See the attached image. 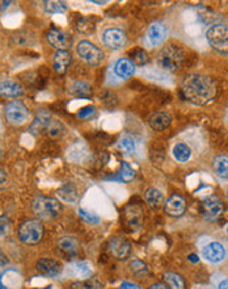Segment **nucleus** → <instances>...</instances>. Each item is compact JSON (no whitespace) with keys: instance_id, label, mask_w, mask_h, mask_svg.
<instances>
[{"instance_id":"f257e3e1","label":"nucleus","mask_w":228,"mask_h":289,"mask_svg":"<svg viewBox=\"0 0 228 289\" xmlns=\"http://www.w3.org/2000/svg\"><path fill=\"white\" fill-rule=\"evenodd\" d=\"M181 92L188 101L204 106L216 96L218 88L215 81L202 74H189L186 75L181 85Z\"/></svg>"},{"instance_id":"f03ea898","label":"nucleus","mask_w":228,"mask_h":289,"mask_svg":"<svg viewBox=\"0 0 228 289\" xmlns=\"http://www.w3.org/2000/svg\"><path fill=\"white\" fill-rule=\"evenodd\" d=\"M184 62V51L177 45H167L157 55V65L163 71H176Z\"/></svg>"},{"instance_id":"7ed1b4c3","label":"nucleus","mask_w":228,"mask_h":289,"mask_svg":"<svg viewBox=\"0 0 228 289\" xmlns=\"http://www.w3.org/2000/svg\"><path fill=\"white\" fill-rule=\"evenodd\" d=\"M206 39L211 48L220 53H228V27L215 24L206 30Z\"/></svg>"},{"instance_id":"20e7f679","label":"nucleus","mask_w":228,"mask_h":289,"mask_svg":"<svg viewBox=\"0 0 228 289\" xmlns=\"http://www.w3.org/2000/svg\"><path fill=\"white\" fill-rule=\"evenodd\" d=\"M43 237V226L38 220H28L18 229V238L27 244L38 243Z\"/></svg>"},{"instance_id":"39448f33","label":"nucleus","mask_w":228,"mask_h":289,"mask_svg":"<svg viewBox=\"0 0 228 289\" xmlns=\"http://www.w3.org/2000/svg\"><path fill=\"white\" fill-rule=\"evenodd\" d=\"M78 55L90 66H99L105 59L104 51L89 41H80L76 46Z\"/></svg>"},{"instance_id":"423d86ee","label":"nucleus","mask_w":228,"mask_h":289,"mask_svg":"<svg viewBox=\"0 0 228 289\" xmlns=\"http://www.w3.org/2000/svg\"><path fill=\"white\" fill-rule=\"evenodd\" d=\"M62 207L59 201L49 197H37L33 202V212L39 218H57L59 216Z\"/></svg>"},{"instance_id":"0eeeda50","label":"nucleus","mask_w":228,"mask_h":289,"mask_svg":"<svg viewBox=\"0 0 228 289\" xmlns=\"http://www.w3.org/2000/svg\"><path fill=\"white\" fill-rule=\"evenodd\" d=\"M4 116L11 125L18 127V125H24L27 122L28 118H29V111H28L24 102L20 101V100H13L6 106Z\"/></svg>"},{"instance_id":"6e6552de","label":"nucleus","mask_w":228,"mask_h":289,"mask_svg":"<svg viewBox=\"0 0 228 289\" xmlns=\"http://www.w3.org/2000/svg\"><path fill=\"white\" fill-rule=\"evenodd\" d=\"M201 209L202 214L207 221H216L222 217L224 212V205L216 196H210L203 200Z\"/></svg>"},{"instance_id":"1a4fd4ad","label":"nucleus","mask_w":228,"mask_h":289,"mask_svg":"<svg viewBox=\"0 0 228 289\" xmlns=\"http://www.w3.org/2000/svg\"><path fill=\"white\" fill-rule=\"evenodd\" d=\"M102 43L111 50H120L127 44L126 34L117 28H109L102 33Z\"/></svg>"},{"instance_id":"9d476101","label":"nucleus","mask_w":228,"mask_h":289,"mask_svg":"<svg viewBox=\"0 0 228 289\" xmlns=\"http://www.w3.org/2000/svg\"><path fill=\"white\" fill-rule=\"evenodd\" d=\"M123 220H125V223L130 230H132V232L138 230L142 226V222H143V212H142L141 207L134 204L127 205L125 212H123Z\"/></svg>"},{"instance_id":"9b49d317","label":"nucleus","mask_w":228,"mask_h":289,"mask_svg":"<svg viewBox=\"0 0 228 289\" xmlns=\"http://www.w3.org/2000/svg\"><path fill=\"white\" fill-rule=\"evenodd\" d=\"M46 39L57 50H67V48L71 45V39H70L69 34L63 30L58 29V28H50L46 32Z\"/></svg>"},{"instance_id":"f8f14e48","label":"nucleus","mask_w":228,"mask_h":289,"mask_svg":"<svg viewBox=\"0 0 228 289\" xmlns=\"http://www.w3.org/2000/svg\"><path fill=\"white\" fill-rule=\"evenodd\" d=\"M204 259L210 263H220L225 259L227 256V250L220 242H211L207 246H204L203 251H202Z\"/></svg>"},{"instance_id":"ddd939ff","label":"nucleus","mask_w":228,"mask_h":289,"mask_svg":"<svg viewBox=\"0 0 228 289\" xmlns=\"http://www.w3.org/2000/svg\"><path fill=\"white\" fill-rule=\"evenodd\" d=\"M167 34H168V30L165 25L163 23L156 22L150 25L146 37H147V41L151 46H159L165 41Z\"/></svg>"},{"instance_id":"4468645a","label":"nucleus","mask_w":228,"mask_h":289,"mask_svg":"<svg viewBox=\"0 0 228 289\" xmlns=\"http://www.w3.org/2000/svg\"><path fill=\"white\" fill-rule=\"evenodd\" d=\"M109 250H110L111 255L117 259H125L130 255L131 251V244L129 243L126 238L123 237H114L110 242H109Z\"/></svg>"},{"instance_id":"2eb2a0df","label":"nucleus","mask_w":228,"mask_h":289,"mask_svg":"<svg viewBox=\"0 0 228 289\" xmlns=\"http://www.w3.org/2000/svg\"><path fill=\"white\" fill-rule=\"evenodd\" d=\"M24 88L20 83L12 79H2L0 80V96L6 99H16V97L22 96Z\"/></svg>"},{"instance_id":"dca6fc26","label":"nucleus","mask_w":228,"mask_h":289,"mask_svg":"<svg viewBox=\"0 0 228 289\" xmlns=\"http://www.w3.org/2000/svg\"><path fill=\"white\" fill-rule=\"evenodd\" d=\"M51 121V116L46 109H39L36 113V117H34L33 122L30 123V133L33 136H38L41 134L43 129H48L49 123Z\"/></svg>"},{"instance_id":"f3484780","label":"nucleus","mask_w":228,"mask_h":289,"mask_svg":"<svg viewBox=\"0 0 228 289\" xmlns=\"http://www.w3.org/2000/svg\"><path fill=\"white\" fill-rule=\"evenodd\" d=\"M185 200L180 195H172L164 204V209L167 214L171 217H178L185 212Z\"/></svg>"},{"instance_id":"a211bd4d","label":"nucleus","mask_w":228,"mask_h":289,"mask_svg":"<svg viewBox=\"0 0 228 289\" xmlns=\"http://www.w3.org/2000/svg\"><path fill=\"white\" fill-rule=\"evenodd\" d=\"M37 271L39 274L45 275V276L53 277L57 276L60 271H62V265L54 259H48V258H42L37 262Z\"/></svg>"},{"instance_id":"6ab92c4d","label":"nucleus","mask_w":228,"mask_h":289,"mask_svg":"<svg viewBox=\"0 0 228 289\" xmlns=\"http://www.w3.org/2000/svg\"><path fill=\"white\" fill-rule=\"evenodd\" d=\"M135 65L132 64L130 59H127V58H121L114 65V74L121 79L131 78L135 74Z\"/></svg>"},{"instance_id":"aec40b11","label":"nucleus","mask_w":228,"mask_h":289,"mask_svg":"<svg viewBox=\"0 0 228 289\" xmlns=\"http://www.w3.org/2000/svg\"><path fill=\"white\" fill-rule=\"evenodd\" d=\"M172 122V116L169 115L168 112H156V113H153L152 116L150 117L148 120V123H150V127L152 128L153 130H164L171 125Z\"/></svg>"},{"instance_id":"412c9836","label":"nucleus","mask_w":228,"mask_h":289,"mask_svg":"<svg viewBox=\"0 0 228 289\" xmlns=\"http://www.w3.org/2000/svg\"><path fill=\"white\" fill-rule=\"evenodd\" d=\"M70 62H71V54L67 50H58L54 54V58H53L54 70L60 75H63L64 72L67 71Z\"/></svg>"},{"instance_id":"4be33fe9","label":"nucleus","mask_w":228,"mask_h":289,"mask_svg":"<svg viewBox=\"0 0 228 289\" xmlns=\"http://www.w3.org/2000/svg\"><path fill=\"white\" fill-rule=\"evenodd\" d=\"M144 200L152 209H159L164 204V196L156 188H148L144 193Z\"/></svg>"},{"instance_id":"5701e85b","label":"nucleus","mask_w":228,"mask_h":289,"mask_svg":"<svg viewBox=\"0 0 228 289\" xmlns=\"http://www.w3.org/2000/svg\"><path fill=\"white\" fill-rule=\"evenodd\" d=\"M57 195L62 201L67 202V204H74V202L78 201L79 197L78 191H76V188L72 184H66L62 188H59Z\"/></svg>"},{"instance_id":"b1692460","label":"nucleus","mask_w":228,"mask_h":289,"mask_svg":"<svg viewBox=\"0 0 228 289\" xmlns=\"http://www.w3.org/2000/svg\"><path fill=\"white\" fill-rule=\"evenodd\" d=\"M58 247H59L60 253L69 256V258L75 256L76 253H78V244H76L75 239L71 238V237H64V238L59 239Z\"/></svg>"},{"instance_id":"393cba45","label":"nucleus","mask_w":228,"mask_h":289,"mask_svg":"<svg viewBox=\"0 0 228 289\" xmlns=\"http://www.w3.org/2000/svg\"><path fill=\"white\" fill-rule=\"evenodd\" d=\"M213 170L216 176L227 179L228 178V155H218L213 160Z\"/></svg>"},{"instance_id":"a878e982","label":"nucleus","mask_w":228,"mask_h":289,"mask_svg":"<svg viewBox=\"0 0 228 289\" xmlns=\"http://www.w3.org/2000/svg\"><path fill=\"white\" fill-rule=\"evenodd\" d=\"M71 274L74 276L79 277V279H85V277H89L92 274V270H90L89 264L85 262H76L71 264Z\"/></svg>"},{"instance_id":"bb28decb","label":"nucleus","mask_w":228,"mask_h":289,"mask_svg":"<svg viewBox=\"0 0 228 289\" xmlns=\"http://www.w3.org/2000/svg\"><path fill=\"white\" fill-rule=\"evenodd\" d=\"M173 157L177 162H188L192 157V150L188 144L185 143H177L173 148Z\"/></svg>"},{"instance_id":"cd10ccee","label":"nucleus","mask_w":228,"mask_h":289,"mask_svg":"<svg viewBox=\"0 0 228 289\" xmlns=\"http://www.w3.org/2000/svg\"><path fill=\"white\" fill-rule=\"evenodd\" d=\"M163 276L171 289H185V280L181 275L174 274V272H165Z\"/></svg>"},{"instance_id":"c85d7f7f","label":"nucleus","mask_w":228,"mask_h":289,"mask_svg":"<svg viewBox=\"0 0 228 289\" xmlns=\"http://www.w3.org/2000/svg\"><path fill=\"white\" fill-rule=\"evenodd\" d=\"M71 94L72 95H76V96H89L92 90H90V86L85 81H75V83H72L71 87Z\"/></svg>"},{"instance_id":"c756f323","label":"nucleus","mask_w":228,"mask_h":289,"mask_svg":"<svg viewBox=\"0 0 228 289\" xmlns=\"http://www.w3.org/2000/svg\"><path fill=\"white\" fill-rule=\"evenodd\" d=\"M71 289H104L101 281L97 279H89V280L76 281L71 284Z\"/></svg>"},{"instance_id":"7c9ffc66","label":"nucleus","mask_w":228,"mask_h":289,"mask_svg":"<svg viewBox=\"0 0 228 289\" xmlns=\"http://www.w3.org/2000/svg\"><path fill=\"white\" fill-rule=\"evenodd\" d=\"M129 57H130V60H131L132 64L139 65V66L144 65L148 60L147 51L144 50V49H141V48L134 49V50L130 51Z\"/></svg>"},{"instance_id":"2f4dec72","label":"nucleus","mask_w":228,"mask_h":289,"mask_svg":"<svg viewBox=\"0 0 228 289\" xmlns=\"http://www.w3.org/2000/svg\"><path fill=\"white\" fill-rule=\"evenodd\" d=\"M45 11L49 15H55V13H64L67 11L66 3H62V2H45Z\"/></svg>"},{"instance_id":"473e14b6","label":"nucleus","mask_w":228,"mask_h":289,"mask_svg":"<svg viewBox=\"0 0 228 289\" xmlns=\"http://www.w3.org/2000/svg\"><path fill=\"white\" fill-rule=\"evenodd\" d=\"M117 148L121 149L122 151H126V153H134V151L136 150V142L132 137L123 136L122 138L118 141Z\"/></svg>"},{"instance_id":"72a5a7b5","label":"nucleus","mask_w":228,"mask_h":289,"mask_svg":"<svg viewBox=\"0 0 228 289\" xmlns=\"http://www.w3.org/2000/svg\"><path fill=\"white\" fill-rule=\"evenodd\" d=\"M134 178H135V171H134L127 163L123 162L122 166H121L120 172H118V179H120L121 181L129 183V181L134 180Z\"/></svg>"},{"instance_id":"f704fd0d","label":"nucleus","mask_w":228,"mask_h":289,"mask_svg":"<svg viewBox=\"0 0 228 289\" xmlns=\"http://www.w3.org/2000/svg\"><path fill=\"white\" fill-rule=\"evenodd\" d=\"M49 136L55 138V137H60L62 134H64V127L59 121H50L48 127Z\"/></svg>"},{"instance_id":"c9c22d12","label":"nucleus","mask_w":228,"mask_h":289,"mask_svg":"<svg viewBox=\"0 0 228 289\" xmlns=\"http://www.w3.org/2000/svg\"><path fill=\"white\" fill-rule=\"evenodd\" d=\"M79 216H80L81 220L88 223H92V225L100 222V217L92 213V212H88L87 209H79Z\"/></svg>"},{"instance_id":"e433bc0d","label":"nucleus","mask_w":228,"mask_h":289,"mask_svg":"<svg viewBox=\"0 0 228 289\" xmlns=\"http://www.w3.org/2000/svg\"><path fill=\"white\" fill-rule=\"evenodd\" d=\"M78 29L80 30L81 33H92L93 30H95V25L90 23L89 18H85V17H81L80 20L78 22Z\"/></svg>"},{"instance_id":"4c0bfd02","label":"nucleus","mask_w":228,"mask_h":289,"mask_svg":"<svg viewBox=\"0 0 228 289\" xmlns=\"http://www.w3.org/2000/svg\"><path fill=\"white\" fill-rule=\"evenodd\" d=\"M9 230H11V221L7 216H2L0 217V238L8 235Z\"/></svg>"},{"instance_id":"58836bf2","label":"nucleus","mask_w":228,"mask_h":289,"mask_svg":"<svg viewBox=\"0 0 228 289\" xmlns=\"http://www.w3.org/2000/svg\"><path fill=\"white\" fill-rule=\"evenodd\" d=\"M95 112H96L95 107L92 106L83 107V108L78 112V117L80 118V120H87V118L92 117V116L95 115Z\"/></svg>"},{"instance_id":"ea45409f","label":"nucleus","mask_w":228,"mask_h":289,"mask_svg":"<svg viewBox=\"0 0 228 289\" xmlns=\"http://www.w3.org/2000/svg\"><path fill=\"white\" fill-rule=\"evenodd\" d=\"M130 268H131L132 272H135V274H144V272H147V265L144 264L143 262L141 260H132L130 263Z\"/></svg>"},{"instance_id":"a19ab883","label":"nucleus","mask_w":228,"mask_h":289,"mask_svg":"<svg viewBox=\"0 0 228 289\" xmlns=\"http://www.w3.org/2000/svg\"><path fill=\"white\" fill-rule=\"evenodd\" d=\"M120 289H141V286L136 285V284H132V283H129V281H126V283H123L122 285L120 286Z\"/></svg>"},{"instance_id":"79ce46f5","label":"nucleus","mask_w":228,"mask_h":289,"mask_svg":"<svg viewBox=\"0 0 228 289\" xmlns=\"http://www.w3.org/2000/svg\"><path fill=\"white\" fill-rule=\"evenodd\" d=\"M148 289H169V286L164 285V284L162 283H156V284H152Z\"/></svg>"},{"instance_id":"37998d69","label":"nucleus","mask_w":228,"mask_h":289,"mask_svg":"<svg viewBox=\"0 0 228 289\" xmlns=\"http://www.w3.org/2000/svg\"><path fill=\"white\" fill-rule=\"evenodd\" d=\"M7 180V174L4 170L0 169V184H3Z\"/></svg>"},{"instance_id":"c03bdc74","label":"nucleus","mask_w":228,"mask_h":289,"mask_svg":"<svg viewBox=\"0 0 228 289\" xmlns=\"http://www.w3.org/2000/svg\"><path fill=\"white\" fill-rule=\"evenodd\" d=\"M218 289H228V279L220 281L219 285H218Z\"/></svg>"},{"instance_id":"a18cd8bd","label":"nucleus","mask_w":228,"mask_h":289,"mask_svg":"<svg viewBox=\"0 0 228 289\" xmlns=\"http://www.w3.org/2000/svg\"><path fill=\"white\" fill-rule=\"evenodd\" d=\"M188 259H189L192 263H197L199 260V258L195 255V254H192V255H189V258H188Z\"/></svg>"},{"instance_id":"49530a36","label":"nucleus","mask_w":228,"mask_h":289,"mask_svg":"<svg viewBox=\"0 0 228 289\" xmlns=\"http://www.w3.org/2000/svg\"><path fill=\"white\" fill-rule=\"evenodd\" d=\"M2 276H3V275H0V289H8L3 283H2Z\"/></svg>"},{"instance_id":"de8ad7c7","label":"nucleus","mask_w":228,"mask_h":289,"mask_svg":"<svg viewBox=\"0 0 228 289\" xmlns=\"http://www.w3.org/2000/svg\"><path fill=\"white\" fill-rule=\"evenodd\" d=\"M43 289H51V286H46V288H43Z\"/></svg>"},{"instance_id":"09e8293b","label":"nucleus","mask_w":228,"mask_h":289,"mask_svg":"<svg viewBox=\"0 0 228 289\" xmlns=\"http://www.w3.org/2000/svg\"><path fill=\"white\" fill-rule=\"evenodd\" d=\"M0 157H2V150H0Z\"/></svg>"},{"instance_id":"8fccbe9b","label":"nucleus","mask_w":228,"mask_h":289,"mask_svg":"<svg viewBox=\"0 0 228 289\" xmlns=\"http://www.w3.org/2000/svg\"><path fill=\"white\" fill-rule=\"evenodd\" d=\"M227 199H228V191H227Z\"/></svg>"},{"instance_id":"3c124183","label":"nucleus","mask_w":228,"mask_h":289,"mask_svg":"<svg viewBox=\"0 0 228 289\" xmlns=\"http://www.w3.org/2000/svg\"><path fill=\"white\" fill-rule=\"evenodd\" d=\"M227 233H228V226H227Z\"/></svg>"}]
</instances>
